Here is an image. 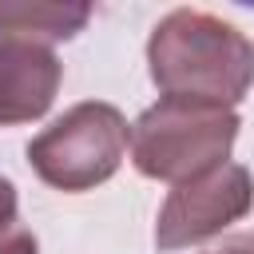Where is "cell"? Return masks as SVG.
<instances>
[{
	"mask_svg": "<svg viewBox=\"0 0 254 254\" xmlns=\"http://www.w3.org/2000/svg\"><path fill=\"white\" fill-rule=\"evenodd\" d=\"M147 67L163 95L234 107L254 87V44L222 16L175 8L147 40Z\"/></svg>",
	"mask_w": 254,
	"mask_h": 254,
	"instance_id": "6da1fadb",
	"label": "cell"
},
{
	"mask_svg": "<svg viewBox=\"0 0 254 254\" xmlns=\"http://www.w3.org/2000/svg\"><path fill=\"white\" fill-rule=\"evenodd\" d=\"M238 127L234 107L163 95L131 123V163L139 175L179 187L226 163Z\"/></svg>",
	"mask_w": 254,
	"mask_h": 254,
	"instance_id": "7a4b0ae2",
	"label": "cell"
},
{
	"mask_svg": "<svg viewBox=\"0 0 254 254\" xmlns=\"http://www.w3.org/2000/svg\"><path fill=\"white\" fill-rule=\"evenodd\" d=\"M127 139H131V127L123 111L111 103L87 99L64 111L52 127H44L28 143V163L48 187L79 194L107 183L119 171Z\"/></svg>",
	"mask_w": 254,
	"mask_h": 254,
	"instance_id": "3957f363",
	"label": "cell"
},
{
	"mask_svg": "<svg viewBox=\"0 0 254 254\" xmlns=\"http://www.w3.org/2000/svg\"><path fill=\"white\" fill-rule=\"evenodd\" d=\"M254 206V175L242 163H218L214 171L179 183L155 222L159 250H183L222 234L230 222L246 218Z\"/></svg>",
	"mask_w": 254,
	"mask_h": 254,
	"instance_id": "277c9868",
	"label": "cell"
},
{
	"mask_svg": "<svg viewBox=\"0 0 254 254\" xmlns=\"http://www.w3.org/2000/svg\"><path fill=\"white\" fill-rule=\"evenodd\" d=\"M64 64L44 44L0 40V127L40 119L60 91Z\"/></svg>",
	"mask_w": 254,
	"mask_h": 254,
	"instance_id": "5b68a950",
	"label": "cell"
},
{
	"mask_svg": "<svg viewBox=\"0 0 254 254\" xmlns=\"http://www.w3.org/2000/svg\"><path fill=\"white\" fill-rule=\"evenodd\" d=\"M87 20H91V4L79 0H64V4L0 0V40H24L48 48L56 40H71L75 32H83Z\"/></svg>",
	"mask_w": 254,
	"mask_h": 254,
	"instance_id": "8992f818",
	"label": "cell"
},
{
	"mask_svg": "<svg viewBox=\"0 0 254 254\" xmlns=\"http://www.w3.org/2000/svg\"><path fill=\"white\" fill-rule=\"evenodd\" d=\"M0 254H40V246H36L32 230L12 226V230H4V234H0Z\"/></svg>",
	"mask_w": 254,
	"mask_h": 254,
	"instance_id": "52a82bcc",
	"label": "cell"
},
{
	"mask_svg": "<svg viewBox=\"0 0 254 254\" xmlns=\"http://www.w3.org/2000/svg\"><path fill=\"white\" fill-rule=\"evenodd\" d=\"M16 210H20L16 187H12V179H4V175H0V234L16 226Z\"/></svg>",
	"mask_w": 254,
	"mask_h": 254,
	"instance_id": "ba28073f",
	"label": "cell"
},
{
	"mask_svg": "<svg viewBox=\"0 0 254 254\" xmlns=\"http://www.w3.org/2000/svg\"><path fill=\"white\" fill-rule=\"evenodd\" d=\"M202 254H254V230H242V234H226L222 242H214L210 250Z\"/></svg>",
	"mask_w": 254,
	"mask_h": 254,
	"instance_id": "9c48e42d",
	"label": "cell"
}]
</instances>
